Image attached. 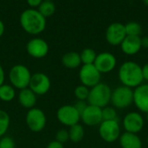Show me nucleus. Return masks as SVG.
Listing matches in <instances>:
<instances>
[{"instance_id":"obj_1","label":"nucleus","mask_w":148,"mask_h":148,"mask_svg":"<svg viewBox=\"0 0 148 148\" xmlns=\"http://www.w3.org/2000/svg\"><path fill=\"white\" fill-rule=\"evenodd\" d=\"M118 78L122 85L135 89L142 85L144 81L142 66L134 61H126L119 68Z\"/></svg>"},{"instance_id":"obj_2","label":"nucleus","mask_w":148,"mask_h":148,"mask_svg":"<svg viewBox=\"0 0 148 148\" xmlns=\"http://www.w3.org/2000/svg\"><path fill=\"white\" fill-rule=\"evenodd\" d=\"M20 24L23 30L30 35H38L46 28V18L36 9H26L20 15Z\"/></svg>"},{"instance_id":"obj_3","label":"nucleus","mask_w":148,"mask_h":148,"mask_svg":"<svg viewBox=\"0 0 148 148\" xmlns=\"http://www.w3.org/2000/svg\"><path fill=\"white\" fill-rule=\"evenodd\" d=\"M112 89L106 84L100 82L98 85L90 88L88 98V104L100 108H104L108 106L111 101Z\"/></svg>"},{"instance_id":"obj_4","label":"nucleus","mask_w":148,"mask_h":148,"mask_svg":"<svg viewBox=\"0 0 148 148\" xmlns=\"http://www.w3.org/2000/svg\"><path fill=\"white\" fill-rule=\"evenodd\" d=\"M31 72L29 69L22 64L13 65L9 72L10 84L16 90H22L29 87V84L31 78Z\"/></svg>"},{"instance_id":"obj_5","label":"nucleus","mask_w":148,"mask_h":148,"mask_svg":"<svg viewBox=\"0 0 148 148\" xmlns=\"http://www.w3.org/2000/svg\"><path fill=\"white\" fill-rule=\"evenodd\" d=\"M115 109H126L134 104V89L121 85L112 90L111 101Z\"/></svg>"},{"instance_id":"obj_6","label":"nucleus","mask_w":148,"mask_h":148,"mask_svg":"<svg viewBox=\"0 0 148 148\" xmlns=\"http://www.w3.org/2000/svg\"><path fill=\"white\" fill-rule=\"evenodd\" d=\"M121 134V127L118 120H103L99 125V135L107 143L119 140Z\"/></svg>"},{"instance_id":"obj_7","label":"nucleus","mask_w":148,"mask_h":148,"mask_svg":"<svg viewBox=\"0 0 148 148\" xmlns=\"http://www.w3.org/2000/svg\"><path fill=\"white\" fill-rule=\"evenodd\" d=\"M25 122L28 128L33 133L42 132L47 124V117L44 112L37 107L28 110L25 117Z\"/></svg>"},{"instance_id":"obj_8","label":"nucleus","mask_w":148,"mask_h":148,"mask_svg":"<svg viewBox=\"0 0 148 148\" xmlns=\"http://www.w3.org/2000/svg\"><path fill=\"white\" fill-rule=\"evenodd\" d=\"M57 120L65 126H72L81 120V114L74 105H63L56 112Z\"/></svg>"},{"instance_id":"obj_9","label":"nucleus","mask_w":148,"mask_h":148,"mask_svg":"<svg viewBox=\"0 0 148 148\" xmlns=\"http://www.w3.org/2000/svg\"><path fill=\"white\" fill-rule=\"evenodd\" d=\"M101 74L96 69L95 65H82L79 71V79L81 85L89 89L101 82Z\"/></svg>"},{"instance_id":"obj_10","label":"nucleus","mask_w":148,"mask_h":148,"mask_svg":"<svg viewBox=\"0 0 148 148\" xmlns=\"http://www.w3.org/2000/svg\"><path fill=\"white\" fill-rule=\"evenodd\" d=\"M51 87V81L49 76L43 72H36L31 75L29 88L36 95L42 96L47 94Z\"/></svg>"},{"instance_id":"obj_11","label":"nucleus","mask_w":148,"mask_h":148,"mask_svg":"<svg viewBox=\"0 0 148 148\" xmlns=\"http://www.w3.org/2000/svg\"><path fill=\"white\" fill-rule=\"evenodd\" d=\"M145 126V120L139 112H129L122 120V126L125 132L138 134Z\"/></svg>"},{"instance_id":"obj_12","label":"nucleus","mask_w":148,"mask_h":148,"mask_svg":"<svg viewBox=\"0 0 148 148\" xmlns=\"http://www.w3.org/2000/svg\"><path fill=\"white\" fill-rule=\"evenodd\" d=\"M106 40L107 42L114 46L121 45V44L123 42L125 38L127 37L125 24L115 22L108 25L106 31Z\"/></svg>"},{"instance_id":"obj_13","label":"nucleus","mask_w":148,"mask_h":148,"mask_svg":"<svg viewBox=\"0 0 148 148\" xmlns=\"http://www.w3.org/2000/svg\"><path fill=\"white\" fill-rule=\"evenodd\" d=\"M26 51L30 57L40 59L48 55L49 46L44 39L41 38H34L27 43Z\"/></svg>"},{"instance_id":"obj_14","label":"nucleus","mask_w":148,"mask_h":148,"mask_svg":"<svg viewBox=\"0 0 148 148\" xmlns=\"http://www.w3.org/2000/svg\"><path fill=\"white\" fill-rule=\"evenodd\" d=\"M94 65L101 74L109 73L113 72L116 67L117 59L113 53L104 51L97 54Z\"/></svg>"},{"instance_id":"obj_15","label":"nucleus","mask_w":148,"mask_h":148,"mask_svg":"<svg viewBox=\"0 0 148 148\" xmlns=\"http://www.w3.org/2000/svg\"><path fill=\"white\" fill-rule=\"evenodd\" d=\"M100 107L88 105L86 109L81 113V120L88 126H99L102 122V113Z\"/></svg>"},{"instance_id":"obj_16","label":"nucleus","mask_w":148,"mask_h":148,"mask_svg":"<svg viewBox=\"0 0 148 148\" xmlns=\"http://www.w3.org/2000/svg\"><path fill=\"white\" fill-rule=\"evenodd\" d=\"M134 104L144 113H148V84H142L134 90Z\"/></svg>"},{"instance_id":"obj_17","label":"nucleus","mask_w":148,"mask_h":148,"mask_svg":"<svg viewBox=\"0 0 148 148\" xmlns=\"http://www.w3.org/2000/svg\"><path fill=\"white\" fill-rule=\"evenodd\" d=\"M121 51L124 54L128 56L136 55L142 48L141 37L127 36L121 44Z\"/></svg>"},{"instance_id":"obj_18","label":"nucleus","mask_w":148,"mask_h":148,"mask_svg":"<svg viewBox=\"0 0 148 148\" xmlns=\"http://www.w3.org/2000/svg\"><path fill=\"white\" fill-rule=\"evenodd\" d=\"M17 100L19 105L25 109H31L36 107L37 102V96L29 88L22 89L17 93Z\"/></svg>"},{"instance_id":"obj_19","label":"nucleus","mask_w":148,"mask_h":148,"mask_svg":"<svg viewBox=\"0 0 148 148\" xmlns=\"http://www.w3.org/2000/svg\"><path fill=\"white\" fill-rule=\"evenodd\" d=\"M121 148H142V140L138 134L124 132L119 138Z\"/></svg>"},{"instance_id":"obj_20","label":"nucleus","mask_w":148,"mask_h":148,"mask_svg":"<svg viewBox=\"0 0 148 148\" xmlns=\"http://www.w3.org/2000/svg\"><path fill=\"white\" fill-rule=\"evenodd\" d=\"M62 64L68 69H76L82 65L80 53L76 51H69L62 55Z\"/></svg>"},{"instance_id":"obj_21","label":"nucleus","mask_w":148,"mask_h":148,"mask_svg":"<svg viewBox=\"0 0 148 148\" xmlns=\"http://www.w3.org/2000/svg\"><path fill=\"white\" fill-rule=\"evenodd\" d=\"M69 140L73 143H79L81 142L85 135V130L82 125L80 123L75 124L69 128Z\"/></svg>"},{"instance_id":"obj_22","label":"nucleus","mask_w":148,"mask_h":148,"mask_svg":"<svg viewBox=\"0 0 148 148\" xmlns=\"http://www.w3.org/2000/svg\"><path fill=\"white\" fill-rule=\"evenodd\" d=\"M16 96V89L10 84H3L0 86V100L3 102H11Z\"/></svg>"},{"instance_id":"obj_23","label":"nucleus","mask_w":148,"mask_h":148,"mask_svg":"<svg viewBox=\"0 0 148 148\" xmlns=\"http://www.w3.org/2000/svg\"><path fill=\"white\" fill-rule=\"evenodd\" d=\"M45 18L53 16L56 10V4L53 1H42L40 6L36 9Z\"/></svg>"},{"instance_id":"obj_24","label":"nucleus","mask_w":148,"mask_h":148,"mask_svg":"<svg viewBox=\"0 0 148 148\" xmlns=\"http://www.w3.org/2000/svg\"><path fill=\"white\" fill-rule=\"evenodd\" d=\"M96 56L97 54L94 49L92 48L83 49L80 53L82 65H93L95 61Z\"/></svg>"},{"instance_id":"obj_25","label":"nucleus","mask_w":148,"mask_h":148,"mask_svg":"<svg viewBox=\"0 0 148 148\" xmlns=\"http://www.w3.org/2000/svg\"><path fill=\"white\" fill-rule=\"evenodd\" d=\"M10 124V118L8 113L0 109V138L6 135Z\"/></svg>"},{"instance_id":"obj_26","label":"nucleus","mask_w":148,"mask_h":148,"mask_svg":"<svg viewBox=\"0 0 148 148\" xmlns=\"http://www.w3.org/2000/svg\"><path fill=\"white\" fill-rule=\"evenodd\" d=\"M127 36H134V37H140L142 33V27L140 24L132 21L128 22L125 24Z\"/></svg>"},{"instance_id":"obj_27","label":"nucleus","mask_w":148,"mask_h":148,"mask_svg":"<svg viewBox=\"0 0 148 148\" xmlns=\"http://www.w3.org/2000/svg\"><path fill=\"white\" fill-rule=\"evenodd\" d=\"M89 91L90 89L83 85H79L75 88L74 91V95L76 98L77 100H82V101H87L88 95H89Z\"/></svg>"},{"instance_id":"obj_28","label":"nucleus","mask_w":148,"mask_h":148,"mask_svg":"<svg viewBox=\"0 0 148 148\" xmlns=\"http://www.w3.org/2000/svg\"><path fill=\"white\" fill-rule=\"evenodd\" d=\"M102 113V121L103 120H118L116 109L113 106H106L101 109Z\"/></svg>"},{"instance_id":"obj_29","label":"nucleus","mask_w":148,"mask_h":148,"mask_svg":"<svg viewBox=\"0 0 148 148\" xmlns=\"http://www.w3.org/2000/svg\"><path fill=\"white\" fill-rule=\"evenodd\" d=\"M56 140L62 143L65 144L69 140V130L67 129H60L56 132Z\"/></svg>"},{"instance_id":"obj_30","label":"nucleus","mask_w":148,"mask_h":148,"mask_svg":"<svg viewBox=\"0 0 148 148\" xmlns=\"http://www.w3.org/2000/svg\"><path fill=\"white\" fill-rule=\"evenodd\" d=\"M0 148H16V143L13 138L4 135L0 138Z\"/></svg>"},{"instance_id":"obj_31","label":"nucleus","mask_w":148,"mask_h":148,"mask_svg":"<svg viewBox=\"0 0 148 148\" xmlns=\"http://www.w3.org/2000/svg\"><path fill=\"white\" fill-rule=\"evenodd\" d=\"M88 102L87 101H82V100H77L74 106L76 108V110L80 113V114L86 109V107L88 106Z\"/></svg>"},{"instance_id":"obj_32","label":"nucleus","mask_w":148,"mask_h":148,"mask_svg":"<svg viewBox=\"0 0 148 148\" xmlns=\"http://www.w3.org/2000/svg\"><path fill=\"white\" fill-rule=\"evenodd\" d=\"M43 0H27V3L30 7V9H37Z\"/></svg>"},{"instance_id":"obj_33","label":"nucleus","mask_w":148,"mask_h":148,"mask_svg":"<svg viewBox=\"0 0 148 148\" xmlns=\"http://www.w3.org/2000/svg\"><path fill=\"white\" fill-rule=\"evenodd\" d=\"M46 148H64V145L62 144V143H60V142H58V141H56V140H55L50 141V142L47 145Z\"/></svg>"},{"instance_id":"obj_34","label":"nucleus","mask_w":148,"mask_h":148,"mask_svg":"<svg viewBox=\"0 0 148 148\" xmlns=\"http://www.w3.org/2000/svg\"><path fill=\"white\" fill-rule=\"evenodd\" d=\"M142 75H143L144 81L148 82V63L145 64L142 66Z\"/></svg>"},{"instance_id":"obj_35","label":"nucleus","mask_w":148,"mask_h":148,"mask_svg":"<svg viewBox=\"0 0 148 148\" xmlns=\"http://www.w3.org/2000/svg\"><path fill=\"white\" fill-rule=\"evenodd\" d=\"M4 81H5V72L3 66L0 65V86L4 84Z\"/></svg>"},{"instance_id":"obj_36","label":"nucleus","mask_w":148,"mask_h":148,"mask_svg":"<svg viewBox=\"0 0 148 148\" xmlns=\"http://www.w3.org/2000/svg\"><path fill=\"white\" fill-rule=\"evenodd\" d=\"M141 46L142 48H145V49L148 48V36L141 38Z\"/></svg>"},{"instance_id":"obj_37","label":"nucleus","mask_w":148,"mask_h":148,"mask_svg":"<svg viewBox=\"0 0 148 148\" xmlns=\"http://www.w3.org/2000/svg\"><path fill=\"white\" fill-rule=\"evenodd\" d=\"M4 31H5V26H4V24L2 20H0V38L3 35L4 33Z\"/></svg>"},{"instance_id":"obj_38","label":"nucleus","mask_w":148,"mask_h":148,"mask_svg":"<svg viewBox=\"0 0 148 148\" xmlns=\"http://www.w3.org/2000/svg\"><path fill=\"white\" fill-rule=\"evenodd\" d=\"M142 1H143L144 4H145L146 6H148V0H142Z\"/></svg>"},{"instance_id":"obj_39","label":"nucleus","mask_w":148,"mask_h":148,"mask_svg":"<svg viewBox=\"0 0 148 148\" xmlns=\"http://www.w3.org/2000/svg\"><path fill=\"white\" fill-rule=\"evenodd\" d=\"M147 123H148V113H147Z\"/></svg>"},{"instance_id":"obj_40","label":"nucleus","mask_w":148,"mask_h":148,"mask_svg":"<svg viewBox=\"0 0 148 148\" xmlns=\"http://www.w3.org/2000/svg\"><path fill=\"white\" fill-rule=\"evenodd\" d=\"M43 1H54V0H43Z\"/></svg>"},{"instance_id":"obj_41","label":"nucleus","mask_w":148,"mask_h":148,"mask_svg":"<svg viewBox=\"0 0 148 148\" xmlns=\"http://www.w3.org/2000/svg\"><path fill=\"white\" fill-rule=\"evenodd\" d=\"M147 145H148V136H147Z\"/></svg>"}]
</instances>
